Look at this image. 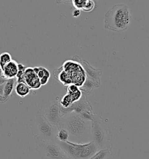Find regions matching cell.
Returning <instances> with one entry per match:
<instances>
[{
  "instance_id": "cell-1",
  "label": "cell",
  "mask_w": 149,
  "mask_h": 159,
  "mask_svg": "<svg viewBox=\"0 0 149 159\" xmlns=\"http://www.w3.org/2000/svg\"><path fill=\"white\" fill-rule=\"evenodd\" d=\"M92 121L72 111L61 117L59 128L68 132L70 142L84 143L92 141Z\"/></svg>"
},
{
  "instance_id": "cell-2",
  "label": "cell",
  "mask_w": 149,
  "mask_h": 159,
  "mask_svg": "<svg viewBox=\"0 0 149 159\" xmlns=\"http://www.w3.org/2000/svg\"><path fill=\"white\" fill-rule=\"evenodd\" d=\"M131 19L128 5L124 4L115 5L105 15L104 27L114 32L124 31L128 28Z\"/></svg>"
},
{
  "instance_id": "cell-3",
  "label": "cell",
  "mask_w": 149,
  "mask_h": 159,
  "mask_svg": "<svg viewBox=\"0 0 149 159\" xmlns=\"http://www.w3.org/2000/svg\"><path fill=\"white\" fill-rule=\"evenodd\" d=\"M92 122V140L98 149H111V137L107 121L101 116L93 113Z\"/></svg>"
},
{
  "instance_id": "cell-4",
  "label": "cell",
  "mask_w": 149,
  "mask_h": 159,
  "mask_svg": "<svg viewBox=\"0 0 149 159\" xmlns=\"http://www.w3.org/2000/svg\"><path fill=\"white\" fill-rule=\"evenodd\" d=\"M69 159H88L95 154L98 149L93 141L88 143H74L68 140L61 142L56 140Z\"/></svg>"
},
{
  "instance_id": "cell-5",
  "label": "cell",
  "mask_w": 149,
  "mask_h": 159,
  "mask_svg": "<svg viewBox=\"0 0 149 159\" xmlns=\"http://www.w3.org/2000/svg\"><path fill=\"white\" fill-rule=\"evenodd\" d=\"M33 134L34 136L45 140L56 141L59 128L50 123L40 110L35 114L32 123Z\"/></svg>"
},
{
  "instance_id": "cell-6",
  "label": "cell",
  "mask_w": 149,
  "mask_h": 159,
  "mask_svg": "<svg viewBox=\"0 0 149 159\" xmlns=\"http://www.w3.org/2000/svg\"><path fill=\"white\" fill-rule=\"evenodd\" d=\"M37 147L44 159H69L56 141L43 140L36 137Z\"/></svg>"
},
{
  "instance_id": "cell-7",
  "label": "cell",
  "mask_w": 149,
  "mask_h": 159,
  "mask_svg": "<svg viewBox=\"0 0 149 159\" xmlns=\"http://www.w3.org/2000/svg\"><path fill=\"white\" fill-rule=\"evenodd\" d=\"M42 111L47 120L54 126L59 128L60 121V104L58 100H54L47 103Z\"/></svg>"
},
{
  "instance_id": "cell-8",
  "label": "cell",
  "mask_w": 149,
  "mask_h": 159,
  "mask_svg": "<svg viewBox=\"0 0 149 159\" xmlns=\"http://www.w3.org/2000/svg\"><path fill=\"white\" fill-rule=\"evenodd\" d=\"M60 111L61 117L66 114L72 111L80 114V116L86 114L93 113L92 107L88 101L85 94H82V96L79 100L72 103V104L68 107H62L60 106Z\"/></svg>"
},
{
  "instance_id": "cell-9",
  "label": "cell",
  "mask_w": 149,
  "mask_h": 159,
  "mask_svg": "<svg viewBox=\"0 0 149 159\" xmlns=\"http://www.w3.org/2000/svg\"><path fill=\"white\" fill-rule=\"evenodd\" d=\"M74 60L78 61L80 64L85 71L86 77L93 80L97 82L98 84H100V76L102 75V71L100 70L94 69L87 61L80 59L79 57H74Z\"/></svg>"
},
{
  "instance_id": "cell-10",
  "label": "cell",
  "mask_w": 149,
  "mask_h": 159,
  "mask_svg": "<svg viewBox=\"0 0 149 159\" xmlns=\"http://www.w3.org/2000/svg\"><path fill=\"white\" fill-rule=\"evenodd\" d=\"M25 82L28 84L30 89H38L41 87L40 80L32 67H26L24 72Z\"/></svg>"
},
{
  "instance_id": "cell-11",
  "label": "cell",
  "mask_w": 149,
  "mask_h": 159,
  "mask_svg": "<svg viewBox=\"0 0 149 159\" xmlns=\"http://www.w3.org/2000/svg\"><path fill=\"white\" fill-rule=\"evenodd\" d=\"M18 63L12 60L5 66L3 70H2V75L5 79L9 80L16 78L18 72Z\"/></svg>"
},
{
  "instance_id": "cell-12",
  "label": "cell",
  "mask_w": 149,
  "mask_h": 159,
  "mask_svg": "<svg viewBox=\"0 0 149 159\" xmlns=\"http://www.w3.org/2000/svg\"><path fill=\"white\" fill-rule=\"evenodd\" d=\"M54 74L56 79L58 80L62 84L65 86L72 84V81L70 79L69 75L63 70L62 66L54 70Z\"/></svg>"
},
{
  "instance_id": "cell-13",
  "label": "cell",
  "mask_w": 149,
  "mask_h": 159,
  "mask_svg": "<svg viewBox=\"0 0 149 159\" xmlns=\"http://www.w3.org/2000/svg\"><path fill=\"white\" fill-rule=\"evenodd\" d=\"M100 86V84H98L96 81L86 77L84 84L80 87H79V89H80L83 93H84L86 94H88L93 89L99 87Z\"/></svg>"
},
{
  "instance_id": "cell-14",
  "label": "cell",
  "mask_w": 149,
  "mask_h": 159,
  "mask_svg": "<svg viewBox=\"0 0 149 159\" xmlns=\"http://www.w3.org/2000/svg\"><path fill=\"white\" fill-rule=\"evenodd\" d=\"M30 89L28 84L25 82L16 83L15 87V93L21 98H25L30 93Z\"/></svg>"
},
{
  "instance_id": "cell-15",
  "label": "cell",
  "mask_w": 149,
  "mask_h": 159,
  "mask_svg": "<svg viewBox=\"0 0 149 159\" xmlns=\"http://www.w3.org/2000/svg\"><path fill=\"white\" fill-rule=\"evenodd\" d=\"M111 155V149H103L98 150L93 156L88 159H109Z\"/></svg>"
},
{
  "instance_id": "cell-16",
  "label": "cell",
  "mask_w": 149,
  "mask_h": 159,
  "mask_svg": "<svg viewBox=\"0 0 149 159\" xmlns=\"http://www.w3.org/2000/svg\"><path fill=\"white\" fill-rule=\"evenodd\" d=\"M15 85V78L7 80L4 84V98L6 100L8 98L11 94L14 89Z\"/></svg>"
},
{
  "instance_id": "cell-17",
  "label": "cell",
  "mask_w": 149,
  "mask_h": 159,
  "mask_svg": "<svg viewBox=\"0 0 149 159\" xmlns=\"http://www.w3.org/2000/svg\"><path fill=\"white\" fill-rule=\"evenodd\" d=\"M12 60V57L9 53L7 52L2 53L0 55V69L1 70H3L5 66Z\"/></svg>"
},
{
  "instance_id": "cell-18",
  "label": "cell",
  "mask_w": 149,
  "mask_h": 159,
  "mask_svg": "<svg viewBox=\"0 0 149 159\" xmlns=\"http://www.w3.org/2000/svg\"><path fill=\"white\" fill-rule=\"evenodd\" d=\"M56 140L61 142H67L69 140V134L64 129L59 128L56 135Z\"/></svg>"
},
{
  "instance_id": "cell-19",
  "label": "cell",
  "mask_w": 149,
  "mask_h": 159,
  "mask_svg": "<svg viewBox=\"0 0 149 159\" xmlns=\"http://www.w3.org/2000/svg\"><path fill=\"white\" fill-rule=\"evenodd\" d=\"M72 103H73L72 99L71 98V96L68 93L65 95L60 101L61 107H68L72 104Z\"/></svg>"
},
{
  "instance_id": "cell-20",
  "label": "cell",
  "mask_w": 149,
  "mask_h": 159,
  "mask_svg": "<svg viewBox=\"0 0 149 159\" xmlns=\"http://www.w3.org/2000/svg\"><path fill=\"white\" fill-rule=\"evenodd\" d=\"M96 7V5L94 0H88L82 11L86 13H90L93 11Z\"/></svg>"
},
{
  "instance_id": "cell-21",
  "label": "cell",
  "mask_w": 149,
  "mask_h": 159,
  "mask_svg": "<svg viewBox=\"0 0 149 159\" xmlns=\"http://www.w3.org/2000/svg\"><path fill=\"white\" fill-rule=\"evenodd\" d=\"M88 0H71V3L75 9L82 10Z\"/></svg>"
},
{
  "instance_id": "cell-22",
  "label": "cell",
  "mask_w": 149,
  "mask_h": 159,
  "mask_svg": "<svg viewBox=\"0 0 149 159\" xmlns=\"http://www.w3.org/2000/svg\"><path fill=\"white\" fill-rule=\"evenodd\" d=\"M80 89L79 87H78L77 85L76 84H70L68 86L67 88V93L68 94H73L79 91Z\"/></svg>"
},
{
  "instance_id": "cell-23",
  "label": "cell",
  "mask_w": 149,
  "mask_h": 159,
  "mask_svg": "<svg viewBox=\"0 0 149 159\" xmlns=\"http://www.w3.org/2000/svg\"><path fill=\"white\" fill-rule=\"evenodd\" d=\"M50 79V77L47 76H44L42 79L40 80V84L42 86H44V85H46V84L48 83V80Z\"/></svg>"
},
{
  "instance_id": "cell-24",
  "label": "cell",
  "mask_w": 149,
  "mask_h": 159,
  "mask_svg": "<svg viewBox=\"0 0 149 159\" xmlns=\"http://www.w3.org/2000/svg\"><path fill=\"white\" fill-rule=\"evenodd\" d=\"M56 2L57 4H72L71 0H56Z\"/></svg>"
},
{
  "instance_id": "cell-25",
  "label": "cell",
  "mask_w": 149,
  "mask_h": 159,
  "mask_svg": "<svg viewBox=\"0 0 149 159\" xmlns=\"http://www.w3.org/2000/svg\"><path fill=\"white\" fill-rule=\"evenodd\" d=\"M80 12H81V10H78V9H75L73 12V14L72 15L74 18H77L78 17L79 15H80Z\"/></svg>"
},
{
  "instance_id": "cell-26",
  "label": "cell",
  "mask_w": 149,
  "mask_h": 159,
  "mask_svg": "<svg viewBox=\"0 0 149 159\" xmlns=\"http://www.w3.org/2000/svg\"><path fill=\"white\" fill-rule=\"evenodd\" d=\"M18 70H25L26 68V67L23 66L22 64H18Z\"/></svg>"
},
{
  "instance_id": "cell-27",
  "label": "cell",
  "mask_w": 149,
  "mask_h": 159,
  "mask_svg": "<svg viewBox=\"0 0 149 159\" xmlns=\"http://www.w3.org/2000/svg\"><path fill=\"white\" fill-rule=\"evenodd\" d=\"M7 79H5L4 77H3V76H1V77H0V85H1V84H4L5 83V82L7 81Z\"/></svg>"
},
{
  "instance_id": "cell-28",
  "label": "cell",
  "mask_w": 149,
  "mask_h": 159,
  "mask_svg": "<svg viewBox=\"0 0 149 159\" xmlns=\"http://www.w3.org/2000/svg\"><path fill=\"white\" fill-rule=\"evenodd\" d=\"M5 100H6V99L4 98V96H2L0 94V102H4Z\"/></svg>"
},
{
  "instance_id": "cell-29",
  "label": "cell",
  "mask_w": 149,
  "mask_h": 159,
  "mask_svg": "<svg viewBox=\"0 0 149 159\" xmlns=\"http://www.w3.org/2000/svg\"><path fill=\"white\" fill-rule=\"evenodd\" d=\"M94 1H96V0H94Z\"/></svg>"
}]
</instances>
